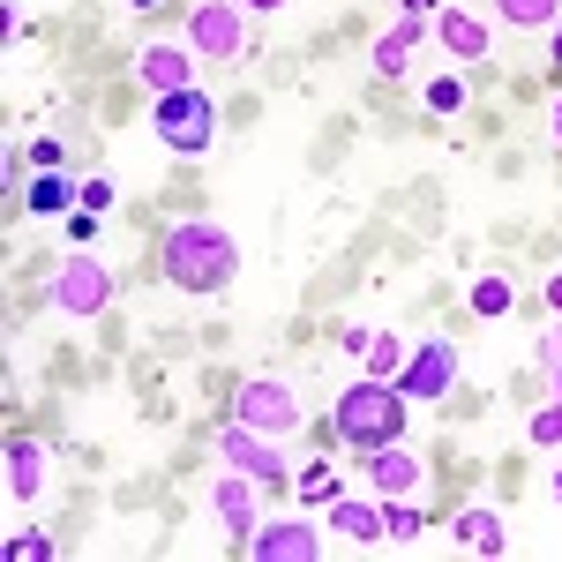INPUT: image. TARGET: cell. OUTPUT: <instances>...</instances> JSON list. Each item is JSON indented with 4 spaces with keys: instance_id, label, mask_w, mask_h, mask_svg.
I'll return each instance as SVG.
<instances>
[{
    "instance_id": "22",
    "label": "cell",
    "mask_w": 562,
    "mask_h": 562,
    "mask_svg": "<svg viewBox=\"0 0 562 562\" xmlns=\"http://www.w3.org/2000/svg\"><path fill=\"white\" fill-rule=\"evenodd\" d=\"M510 307H518L510 278H480V285H473V315H487V323H495V315H510Z\"/></svg>"
},
{
    "instance_id": "17",
    "label": "cell",
    "mask_w": 562,
    "mask_h": 562,
    "mask_svg": "<svg viewBox=\"0 0 562 562\" xmlns=\"http://www.w3.org/2000/svg\"><path fill=\"white\" fill-rule=\"evenodd\" d=\"M38 217H68V211H83V180H68L60 166H45L38 180H31V195H23Z\"/></svg>"
},
{
    "instance_id": "6",
    "label": "cell",
    "mask_w": 562,
    "mask_h": 562,
    "mask_svg": "<svg viewBox=\"0 0 562 562\" xmlns=\"http://www.w3.org/2000/svg\"><path fill=\"white\" fill-rule=\"evenodd\" d=\"M211 450H217V465H233V473L262 480V487L293 480V473H285V450H278V435H256V428H240V420H225V428L211 435Z\"/></svg>"
},
{
    "instance_id": "14",
    "label": "cell",
    "mask_w": 562,
    "mask_h": 562,
    "mask_svg": "<svg viewBox=\"0 0 562 562\" xmlns=\"http://www.w3.org/2000/svg\"><path fill=\"white\" fill-rule=\"evenodd\" d=\"M435 38H442L450 60H487V23H480L473 8H442L435 15Z\"/></svg>"
},
{
    "instance_id": "1",
    "label": "cell",
    "mask_w": 562,
    "mask_h": 562,
    "mask_svg": "<svg viewBox=\"0 0 562 562\" xmlns=\"http://www.w3.org/2000/svg\"><path fill=\"white\" fill-rule=\"evenodd\" d=\"M158 256H166V278L180 293H225L233 270H240V248H233V233L217 217H180L173 233L158 240Z\"/></svg>"
},
{
    "instance_id": "27",
    "label": "cell",
    "mask_w": 562,
    "mask_h": 562,
    "mask_svg": "<svg viewBox=\"0 0 562 562\" xmlns=\"http://www.w3.org/2000/svg\"><path fill=\"white\" fill-rule=\"evenodd\" d=\"M68 240H76V248L98 240V211H68Z\"/></svg>"
},
{
    "instance_id": "19",
    "label": "cell",
    "mask_w": 562,
    "mask_h": 562,
    "mask_svg": "<svg viewBox=\"0 0 562 562\" xmlns=\"http://www.w3.org/2000/svg\"><path fill=\"white\" fill-rule=\"evenodd\" d=\"M495 15H503L510 31H555L562 0H495Z\"/></svg>"
},
{
    "instance_id": "9",
    "label": "cell",
    "mask_w": 562,
    "mask_h": 562,
    "mask_svg": "<svg viewBox=\"0 0 562 562\" xmlns=\"http://www.w3.org/2000/svg\"><path fill=\"white\" fill-rule=\"evenodd\" d=\"M195 45H143V60H135V76L150 98H173V90H195Z\"/></svg>"
},
{
    "instance_id": "28",
    "label": "cell",
    "mask_w": 562,
    "mask_h": 562,
    "mask_svg": "<svg viewBox=\"0 0 562 562\" xmlns=\"http://www.w3.org/2000/svg\"><path fill=\"white\" fill-rule=\"evenodd\" d=\"M83 211H113V180H83Z\"/></svg>"
},
{
    "instance_id": "26",
    "label": "cell",
    "mask_w": 562,
    "mask_h": 562,
    "mask_svg": "<svg viewBox=\"0 0 562 562\" xmlns=\"http://www.w3.org/2000/svg\"><path fill=\"white\" fill-rule=\"evenodd\" d=\"M8 555H15V562H45V555H53V540H45V532H31V525H23V532H15V540H8Z\"/></svg>"
},
{
    "instance_id": "21",
    "label": "cell",
    "mask_w": 562,
    "mask_h": 562,
    "mask_svg": "<svg viewBox=\"0 0 562 562\" xmlns=\"http://www.w3.org/2000/svg\"><path fill=\"white\" fill-rule=\"evenodd\" d=\"M293 487H301V503H323V510H330V503H338V465H330V458H315Z\"/></svg>"
},
{
    "instance_id": "7",
    "label": "cell",
    "mask_w": 562,
    "mask_h": 562,
    "mask_svg": "<svg viewBox=\"0 0 562 562\" xmlns=\"http://www.w3.org/2000/svg\"><path fill=\"white\" fill-rule=\"evenodd\" d=\"M188 45H195L203 60H240V53H248L240 0H195V8H188Z\"/></svg>"
},
{
    "instance_id": "30",
    "label": "cell",
    "mask_w": 562,
    "mask_h": 562,
    "mask_svg": "<svg viewBox=\"0 0 562 562\" xmlns=\"http://www.w3.org/2000/svg\"><path fill=\"white\" fill-rule=\"evenodd\" d=\"M548 135H555V150H562V98H555V113H548Z\"/></svg>"
},
{
    "instance_id": "34",
    "label": "cell",
    "mask_w": 562,
    "mask_h": 562,
    "mask_svg": "<svg viewBox=\"0 0 562 562\" xmlns=\"http://www.w3.org/2000/svg\"><path fill=\"white\" fill-rule=\"evenodd\" d=\"M128 8H158V0H128Z\"/></svg>"
},
{
    "instance_id": "5",
    "label": "cell",
    "mask_w": 562,
    "mask_h": 562,
    "mask_svg": "<svg viewBox=\"0 0 562 562\" xmlns=\"http://www.w3.org/2000/svg\"><path fill=\"white\" fill-rule=\"evenodd\" d=\"M53 307H60V315H83V323L105 315V307H113V270L90 256V248H76V256L53 270Z\"/></svg>"
},
{
    "instance_id": "23",
    "label": "cell",
    "mask_w": 562,
    "mask_h": 562,
    "mask_svg": "<svg viewBox=\"0 0 562 562\" xmlns=\"http://www.w3.org/2000/svg\"><path fill=\"white\" fill-rule=\"evenodd\" d=\"M360 360H368V375H390V383H397V368H405V346H397V338H368V346H360Z\"/></svg>"
},
{
    "instance_id": "13",
    "label": "cell",
    "mask_w": 562,
    "mask_h": 562,
    "mask_svg": "<svg viewBox=\"0 0 562 562\" xmlns=\"http://www.w3.org/2000/svg\"><path fill=\"white\" fill-rule=\"evenodd\" d=\"M368 480H375V495H420L428 465H420L405 442H383V450H368Z\"/></svg>"
},
{
    "instance_id": "16",
    "label": "cell",
    "mask_w": 562,
    "mask_h": 562,
    "mask_svg": "<svg viewBox=\"0 0 562 562\" xmlns=\"http://www.w3.org/2000/svg\"><path fill=\"white\" fill-rule=\"evenodd\" d=\"M450 540L465 548V555H503L510 540H503V518L487 510V503H473V510H458V525H450Z\"/></svg>"
},
{
    "instance_id": "35",
    "label": "cell",
    "mask_w": 562,
    "mask_h": 562,
    "mask_svg": "<svg viewBox=\"0 0 562 562\" xmlns=\"http://www.w3.org/2000/svg\"><path fill=\"white\" fill-rule=\"evenodd\" d=\"M555 60H562V31H555Z\"/></svg>"
},
{
    "instance_id": "20",
    "label": "cell",
    "mask_w": 562,
    "mask_h": 562,
    "mask_svg": "<svg viewBox=\"0 0 562 562\" xmlns=\"http://www.w3.org/2000/svg\"><path fill=\"white\" fill-rule=\"evenodd\" d=\"M383 503V540L390 548H405V540H420V510L405 503V495H375Z\"/></svg>"
},
{
    "instance_id": "3",
    "label": "cell",
    "mask_w": 562,
    "mask_h": 562,
    "mask_svg": "<svg viewBox=\"0 0 562 562\" xmlns=\"http://www.w3.org/2000/svg\"><path fill=\"white\" fill-rule=\"evenodd\" d=\"M150 128H158V143H166L173 158H203L217 143V105L203 98V83L173 90V98H158V121H150Z\"/></svg>"
},
{
    "instance_id": "11",
    "label": "cell",
    "mask_w": 562,
    "mask_h": 562,
    "mask_svg": "<svg viewBox=\"0 0 562 562\" xmlns=\"http://www.w3.org/2000/svg\"><path fill=\"white\" fill-rule=\"evenodd\" d=\"M211 510H217V525H225L233 540H248V532H256V480L225 465V473L211 480Z\"/></svg>"
},
{
    "instance_id": "4",
    "label": "cell",
    "mask_w": 562,
    "mask_h": 562,
    "mask_svg": "<svg viewBox=\"0 0 562 562\" xmlns=\"http://www.w3.org/2000/svg\"><path fill=\"white\" fill-rule=\"evenodd\" d=\"M233 420L256 435H293L307 413H301V390L285 383V375H248L240 397H233Z\"/></svg>"
},
{
    "instance_id": "25",
    "label": "cell",
    "mask_w": 562,
    "mask_h": 562,
    "mask_svg": "<svg viewBox=\"0 0 562 562\" xmlns=\"http://www.w3.org/2000/svg\"><path fill=\"white\" fill-rule=\"evenodd\" d=\"M428 113H465V83H458V76H435L428 83Z\"/></svg>"
},
{
    "instance_id": "36",
    "label": "cell",
    "mask_w": 562,
    "mask_h": 562,
    "mask_svg": "<svg viewBox=\"0 0 562 562\" xmlns=\"http://www.w3.org/2000/svg\"><path fill=\"white\" fill-rule=\"evenodd\" d=\"M555 503H562V473H555Z\"/></svg>"
},
{
    "instance_id": "8",
    "label": "cell",
    "mask_w": 562,
    "mask_h": 562,
    "mask_svg": "<svg viewBox=\"0 0 562 562\" xmlns=\"http://www.w3.org/2000/svg\"><path fill=\"white\" fill-rule=\"evenodd\" d=\"M458 383V346L450 338H428V346L405 352V368H397V390L413 397V405H435V397H450Z\"/></svg>"
},
{
    "instance_id": "15",
    "label": "cell",
    "mask_w": 562,
    "mask_h": 562,
    "mask_svg": "<svg viewBox=\"0 0 562 562\" xmlns=\"http://www.w3.org/2000/svg\"><path fill=\"white\" fill-rule=\"evenodd\" d=\"M45 465H53V450H45V442H31V435H23V442H8V465H0V473H8V495H15V503L45 495Z\"/></svg>"
},
{
    "instance_id": "12",
    "label": "cell",
    "mask_w": 562,
    "mask_h": 562,
    "mask_svg": "<svg viewBox=\"0 0 562 562\" xmlns=\"http://www.w3.org/2000/svg\"><path fill=\"white\" fill-rule=\"evenodd\" d=\"M428 31H435L428 15H397L383 38H375V76H383V83H397V76L413 68V53H420V38H428Z\"/></svg>"
},
{
    "instance_id": "31",
    "label": "cell",
    "mask_w": 562,
    "mask_h": 562,
    "mask_svg": "<svg viewBox=\"0 0 562 562\" xmlns=\"http://www.w3.org/2000/svg\"><path fill=\"white\" fill-rule=\"evenodd\" d=\"M405 15H435V0H405Z\"/></svg>"
},
{
    "instance_id": "2",
    "label": "cell",
    "mask_w": 562,
    "mask_h": 562,
    "mask_svg": "<svg viewBox=\"0 0 562 562\" xmlns=\"http://www.w3.org/2000/svg\"><path fill=\"white\" fill-rule=\"evenodd\" d=\"M405 390L390 383V375H360V383L338 390V405H330V428L346 435L352 450H383V442H405Z\"/></svg>"
},
{
    "instance_id": "18",
    "label": "cell",
    "mask_w": 562,
    "mask_h": 562,
    "mask_svg": "<svg viewBox=\"0 0 562 562\" xmlns=\"http://www.w3.org/2000/svg\"><path fill=\"white\" fill-rule=\"evenodd\" d=\"M330 532L338 540H360V548H383V503H330Z\"/></svg>"
},
{
    "instance_id": "24",
    "label": "cell",
    "mask_w": 562,
    "mask_h": 562,
    "mask_svg": "<svg viewBox=\"0 0 562 562\" xmlns=\"http://www.w3.org/2000/svg\"><path fill=\"white\" fill-rule=\"evenodd\" d=\"M525 435H532L540 450H555V442H562V397H555V405H540V413L525 420Z\"/></svg>"
},
{
    "instance_id": "10",
    "label": "cell",
    "mask_w": 562,
    "mask_h": 562,
    "mask_svg": "<svg viewBox=\"0 0 562 562\" xmlns=\"http://www.w3.org/2000/svg\"><path fill=\"white\" fill-rule=\"evenodd\" d=\"M256 562H315L323 555V540H315V525H301V518H285V525H256L248 540H240Z\"/></svg>"
},
{
    "instance_id": "29",
    "label": "cell",
    "mask_w": 562,
    "mask_h": 562,
    "mask_svg": "<svg viewBox=\"0 0 562 562\" xmlns=\"http://www.w3.org/2000/svg\"><path fill=\"white\" fill-rule=\"evenodd\" d=\"M548 307H555V323H562V270L548 278Z\"/></svg>"
},
{
    "instance_id": "33",
    "label": "cell",
    "mask_w": 562,
    "mask_h": 562,
    "mask_svg": "<svg viewBox=\"0 0 562 562\" xmlns=\"http://www.w3.org/2000/svg\"><path fill=\"white\" fill-rule=\"evenodd\" d=\"M548 383H555V397H562V368H555V375H548Z\"/></svg>"
},
{
    "instance_id": "32",
    "label": "cell",
    "mask_w": 562,
    "mask_h": 562,
    "mask_svg": "<svg viewBox=\"0 0 562 562\" xmlns=\"http://www.w3.org/2000/svg\"><path fill=\"white\" fill-rule=\"evenodd\" d=\"M240 8H256V15H270V8H285V0H240Z\"/></svg>"
}]
</instances>
